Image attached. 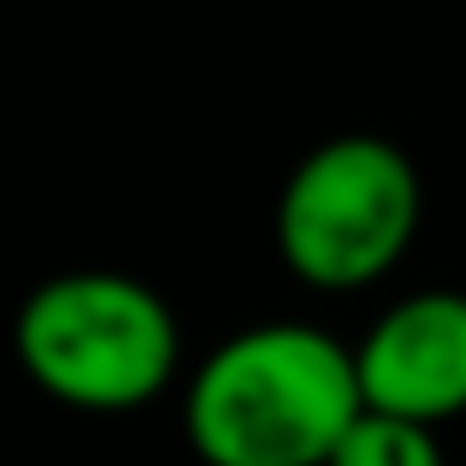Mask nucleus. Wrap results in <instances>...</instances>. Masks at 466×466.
Segmentation results:
<instances>
[{
  "instance_id": "1",
  "label": "nucleus",
  "mask_w": 466,
  "mask_h": 466,
  "mask_svg": "<svg viewBox=\"0 0 466 466\" xmlns=\"http://www.w3.org/2000/svg\"><path fill=\"white\" fill-rule=\"evenodd\" d=\"M358 415V351L307 319H256L218 339L179 396L186 447L205 466H332Z\"/></svg>"
},
{
  "instance_id": "2",
  "label": "nucleus",
  "mask_w": 466,
  "mask_h": 466,
  "mask_svg": "<svg viewBox=\"0 0 466 466\" xmlns=\"http://www.w3.org/2000/svg\"><path fill=\"white\" fill-rule=\"evenodd\" d=\"M14 358L39 396L77 415H135L179 377V319L141 275L65 268L20 300Z\"/></svg>"
},
{
  "instance_id": "3",
  "label": "nucleus",
  "mask_w": 466,
  "mask_h": 466,
  "mask_svg": "<svg viewBox=\"0 0 466 466\" xmlns=\"http://www.w3.org/2000/svg\"><path fill=\"white\" fill-rule=\"evenodd\" d=\"M421 230V167L390 135H332L275 192V256L319 294L383 281Z\"/></svg>"
},
{
  "instance_id": "4",
  "label": "nucleus",
  "mask_w": 466,
  "mask_h": 466,
  "mask_svg": "<svg viewBox=\"0 0 466 466\" xmlns=\"http://www.w3.org/2000/svg\"><path fill=\"white\" fill-rule=\"evenodd\" d=\"M358 351L364 409L441 428L466 415V294L460 288H415L390 300Z\"/></svg>"
},
{
  "instance_id": "5",
  "label": "nucleus",
  "mask_w": 466,
  "mask_h": 466,
  "mask_svg": "<svg viewBox=\"0 0 466 466\" xmlns=\"http://www.w3.org/2000/svg\"><path fill=\"white\" fill-rule=\"evenodd\" d=\"M332 466H447V453H441V428H421V421L364 409L351 421V434L339 441Z\"/></svg>"
}]
</instances>
